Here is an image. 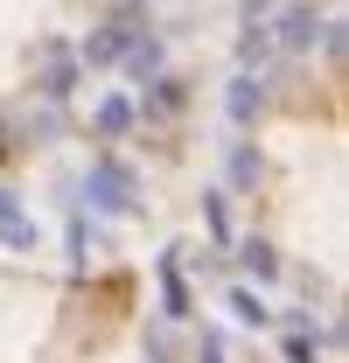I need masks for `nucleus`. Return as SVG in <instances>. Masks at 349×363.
I'll return each instance as SVG.
<instances>
[{
    "mask_svg": "<svg viewBox=\"0 0 349 363\" xmlns=\"http://www.w3.org/2000/svg\"><path fill=\"white\" fill-rule=\"evenodd\" d=\"M84 196H91V210H105V217H126V210H133V168L119 161V154L91 161V175H84Z\"/></svg>",
    "mask_w": 349,
    "mask_h": 363,
    "instance_id": "nucleus-1",
    "label": "nucleus"
},
{
    "mask_svg": "<svg viewBox=\"0 0 349 363\" xmlns=\"http://www.w3.org/2000/svg\"><path fill=\"white\" fill-rule=\"evenodd\" d=\"M140 35H147V28H140L133 14H119V21H105V28H98V35H91L84 49H77V56H84V63H126Z\"/></svg>",
    "mask_w": 349,
    "mask_h": 363,
    "instance_id": "nucleus-2",
    "label": "nucleus"
},
{
    "mask_svg": "<svg viewBox=\"0 0 349 363\" xmlns=\"http://www.w3.org/2000/svg\"><path fill=\"white\" fill-rule=\"evenodd\" d=\"M77 63H84V56L70 43H49V70H43V98L49 105H63V98L77 91Z\"/></svg>",
    "mask_w": 349,
    "mask_h": 363,
    "instance_id": "nucleus-3",
    "label": "nucleus"
},
{
    "mask_svg": "<svg viewBox=\"0 0 349 363\" xmlns=\"http://www.w3.org/2000/svg\"><path fill=\"white\" fill-rule=\"evenodd\" d=\"M0 245H14V252H35V224H28V210L14 203V189H0Z\"/></svg>",
    "mask_w": 349,
    "mask_h": 363,
    "instance_id": "nucleus-4",
    "label": "nucleus"
},
{
    "mask_svg": "<svg viewBox=\"0 0 349 363\" xmlns=\"http://www.w3.org/2000/svg\"><path fill=\"white\" fill-rule=\"evenodd\" d=\"M259 105H265V84L252 77V70H245V77H231V98H223V112H231L238 126H252V119H259Z\"/></svg>",
    "mask_w": 349,
    "mask_h": 363,
    "instance_id": "nucleus-5",
    "label": "nucleus"
},
{
    "mask_svg": "<svg viewBox=\"0 0 349 363\" xmlns=\"http://www.w3.org/2000/svg\"><path fill=\"white\" fill-rule=\"evenodd\" d=\"M133 119H140V105H133L126 91H112V98H98V133H105V140L133 133Z\"/></svg>",
    "mask_w": 349,
    "mask_h": 363,
    "instance_id": "nucleus-6",
    "label": "nucleus"
},
{
    "mask_svg": "<svg viewBox=\"0 0 349 363\" xmlns=\"http://www.w3.org/2000/svg\"><path fill=\"white\" fill-rule=\"evenodd\" d=\"M314 35H321V14L314 7H287L279 14V49H307Z\"/></svg>",
    "mask_w": 349,
    "mask_h": 363,
    "instance_id": "nucleus-7",
    "label": "nucleus"
},
{
    "mask_svg": "<svg viewBox=\"0 0 349 363\" xmlns=\"http://www.w3.org/2000/svg\"><path fill=\"white\" fill-rule=\"evenodd\" d=\"M161 286H168V315H189V294H182V266H174V252L161 259Z\"/></svg>",
    "mask_w": 349,
    "mask_h": 363,
    "instance_id": "nucleus-8",
    "label": "nucleus"
},
{
    "mask_svg": "<svg viewBox=\"0 0 349 363\" xmlns=\"http://www.w3.org/2000/svg\"><path fill=\"white\" fill-rule=\"evenodd\" d=\"M126 63H133V77H154V70H161V43H154V35H140Z\"/></svg>",
    "mask_w": 349,
    "mask_h": 363,
    "instance_id": "nucleus-9",
    "label": "nucleus"
},
{
    "mask_svg": "<svg viewBox=\"0 0 349 363\" xmlns=\"http://www.w3.org/2000/svg\"><path fill=\"white\" fill-rule=\"evenodd\" d=\"M174 105H182V84H174V77H154V91H147L140 112H174Z\"/></svg>",
    "mask_w": 349,
    "mask_h": 363,
    "instance_id": "nucleus-10",
    "label": "nucleus"
},
{
    "mask_svg": "<svg viewBox=\"0 0 349 363\" xmlns=\"http://www.w3.org/2000/svg\"><path fill=\"white\" fill-rule=\"evenodd\" d=\"M203 217H210V230H217V245L231 238V210H223V189H210L203 196Z\"/></svg>",
    "mask_w": 349,
    "mask_h": 363,
    "instance_id": "nucleus-11",
    "label": "nucleus"
},
{
    "mask_svg": "<svg viewBox=\"0 0 349 363\" xmlns=\"http://www.w3.org/2000/svg\"><path fill=\"white\" fill-rule=\"evenodd\" d=\"M245 266L259 272V279H272V272H279V259H272V245H259V238H252V245H245Z\"/></svg>",
    "mask_w": 349,
    "mask_h": 363,
    "instance_id": "nucleus-12",
    "label": "nucleus"
},
{
    "mask_svg": "<svg viewBox=\"0 0 349 363\" xmlns=\"http://www.w3.org/2000/svg\"><path fill=\"white\" fill-rule=\"evenodd\" d=\"M259 175V154H252V147H238V154H231V182H252Z\"/></svg>",
    "mask_w": 349,
    "mask_h": 363,
    "instance_id": "nucleus-13",
    "label": "nucleus"
},
{
    "mask_svg": "<svg viewBox=\"0 0 349 363\" xmlns=\"http://www.w3.org/2000/svg\"><path fill=\"white\" fill-rule=\"evenodd\" d=\"M231 308H238L245 321H265V308H259V294H252V286H238V294H231Z\"/></svg>",
    "mask_w": 349,
    "mask_h": 363,
    "instance_id": "nucleus-14",
    "label": "nucleus"
},
{
    "mask_svg": "<svg viewBox=\"0 0 349 363\" xmlns=\"http://www.w3.org/2000/svg\"><path fill=\"white\" fill-rule=\"evenodd\" d=\"M328 43V56H349V28H336V35H321Z\"/></svg>",
    "mask_w": 349,
    "mask_h": 363,
    "instance_id": "nucleus-15",
    "label": "nucleus"
},
{
    "mask_svg": "<svg viewBox=\"0 0 349 363\" xmlns=\"http://www.w3.org/2000/svg\"><path fill=\"white\" fill-rule=\"evenodd\" d=\"M126 7H140V0H126Z\"/></svg>",
    "mask_w": 349,
    "mask_h": 363,
    "instance_id": "nucleus-16",
    "label": "nucleus"
}]
</instances>
